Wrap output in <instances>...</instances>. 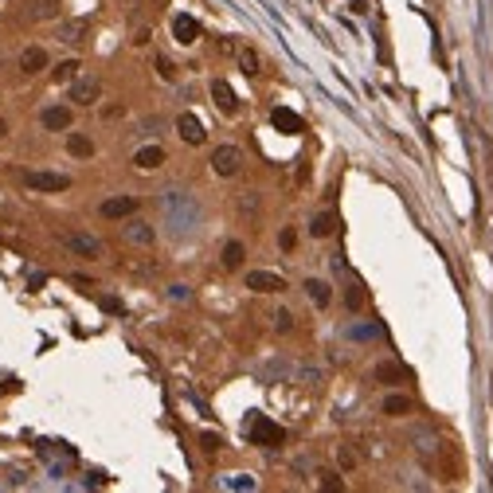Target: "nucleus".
Segmentation results:
<instances>
[{
  "label": "nucleus",
  "mask_w": 493,
  "mask_h": 493,
  "mask_svg": "<svg viewBox=\"0 0 493 493\" xmlns=\"http://www.w3.org/2000/svg\"><path fill=\"white\" fill-rule=\"evenodd\" d=\"M212 98H216V106L223 110V114H235V110H239V98H235V90L227 87L223 79H216V82H212Z\"/></svg>",
  "instance_id": "nucleus-12"
},
{
  "label": "nucleus",
  "mask_w": 493,
  "mask_h": 493,
  "mask_svg": "<svg viewBox=\"0 0 493 493\" xmlns=\"http://www.w3.org/2000/svg\"><path fill=\"white\" fill-rule=\"evenodd\" d=\"M98 212L106 219H126V216H133V212H138V196H110V200H102Z\"/></svg>",
  "instance_id": "nucleus-7"
},
{
  "label": "nucleus",
  "mask_w": 493,
  "mask_h": 493,
  "mask_svg": "<svg viewBox=\"0 0 493 493\" xmlns=\"http://www.w3.org/2000/svg\"><path fill=\"white\" fill-rule=\"evenodd\" d=\"M239 67H243V75H251V79H255L258 71H263V67H258L255 47H243V51H239Z\"/></svg>",
  "instance_id": "nucleus-21"
},
{
  "label": "nucleus",
  "mask_w": 493,
  "mask_h": 493,
  "mask_svg": "<svg viewBox=\"0 0 493 493\" xmlns=\"http://www.w3.org/2000/svg\"><path fill=\"white\" fill-rule=\"evenodd\" d=\"M270 122H274V129H282V133H302V129H306V122L286 106H278L274 114H270Z\"/></svg>",
  "instance_id": "nucleus-11"
},
{
  "label": "nucleus",
  "mask_w": 493,
  "mask_h": 493,
  "mask_svg": "<svg viewBox=\"0 0 493 493\" xmlns=\"http://www.w3.org/2000/svg\"><path fill=\"white\" fill-rule=\"evenodd\" d=\"M67 153H71V157H90V153H94V141H90L87 133H71V138H67Z\"/></svg>",
  "instance_id": "nucleus-17"
},
{
  "label": "nucleus",
  "mask_w": 493,
  "mask_h": 493,
  "mask_svg": "<svg viewBox=\"0 0 493 493\" xmlns=\"http://www.w3.org/2000/svg\"><path fill=\"white\" fill-rule=\"evenodd\" d=\"M212 168H216L219 177H235L239 168H243V153H239L235 145H219L216 153H212Z\"/></svg>",
  "instance_id": "nucleus-4"
},
{
  "label": "nucleus",
  "mask_w": 493,
  "mask_h": 493,
  "mask_svg": "<svg viewBox=\"0 0 493 493\" xmlns=\"http://www.w3.org/2000/svg\"><path fill=\"white\" fill-rule=\"evenodd\" d=\"M306 294H309V302H314V306H321V309L333 302V290H329L321 278H306Z\"/></svg>",
  "instance_id": "nucleus-15"
},
{
  "label": "nucleus",
  "mask_w": 493,
  "mask_h": 493,
  "mask_svg": "<svg viewBox=\"0 0 493 493\" xmlns=\"http://www.w3.org/2000/svg\"><path fill=\"white\" fill-rule=\"evenodd\" d=\"M246 439L255 446H282V439H286V431L278 423H270V419H263V415H255L251 423H246Z\"/></svg>",
  "instance_id": "nucleus-1"
},
{
  "label": "nucleus",
  "mask_w": 493,
  "mask_h": 493,
  "mask_svg": "<svg viewBox=\"0 0 493 493\" xmlns=\"http://www.w3.org/2000/svg\"><path fill=\"white\" fill-rule=\"evenodd\" d=\"M157 71H161V79H177V67H172V63H168L165 55L157 59Z\"/></svg>",
  "instance_id": "nucleus-27"
},
{
  "label": "nucleus",
  "mask_w": 493,
  "mask_h": 493,
  "mask_svg": "<svg viewBox=\"0 0 493 493\" xmlns=\"http://www.w3.org/2000/svg\"><path fill=\"white\" fill-rule=\"evenodd\" d=\"M102 94V82L94 79V75H82V79H75V87H71V102H79V106H94Z\"/></svg>",
  "instance_id": "nucleus-6"
},
{
  "label": "nucleus",
  "mask_w": 493,
  "mask_h": 493,
  "mask_svg": "<svg viewBox=\"0 0 493 493\" xmlns=\"http://www.w3.org/2000/svg\"><path fill=\"white\" fill-rule=\"evenodd\" d=\"M333 227H337V219L329 216V212H321V216H314V223H309V235L325 239V235H333Z\"/></svg>",
  "instance_id": "nucleus-20"
},
{
  "label": "nucleus",
  "mask_w": 493,
  "mask_h": 493,
  "mask_svg": "<svg viewBox=\"0 0 493 493\" xmlns=\"http://www.w3.org/2000/svg\"><path fill=\"white\" fill-rule=\"evenodd\" d=\"M274 325H278V333H290V329H294V317H290L286 309H278V314H274Z\"/></svg>",
  "instance_id": "nucleus-25"
},
{
  "label": "nucleus",
  "mask_w": 493,
  "mask_h": 493,
  "mask_svg": "<svg viewBox=\"0 0 493 493\" xmlns=\"http://www.w3.org/2000/svg\"><path fill=\"white\" fill-rule=\"evenodd\" d=\"M82 36H87V24H82V20H67V24H59V40H63V43H79Z\"/></svg>",
  "instance_id": "nucleus-19"
},
{
  "label": "nucleus",
  "mask_w": 493,
  "mask_h": 493,
  "mask_svg": "<svg viewBox=\"0 0 493 493\" xmlns=\"http://www.w3.org/2000/svg\"><path fill=\"white\" fill-rule=\"evenodd\" d=\"M63 243L75 251V255H82V258H102V239H94V235H87V231H71V235H63Z\"/></svg>",
  "instance_id": "nucleus-5"
},
{
  "label": "nucleus",
  "mask_w": 493,
  "mask_h": 493,
  "mask_svg": "<svg viewBox=\"0 0 493 493\" xmlns=\"http://www.w3.org/2000/svg\"><path fill=\"white\" fill-rule=\"evenodd\" d=\"M246 290H255V294H282V290H286V278L274 274V270H251V274H246Z\"/></svg>",
  "instance_id": "nucleus-3"
},
{
  "label": "nucleus",
  "mask_w": 493,
  "mask_h": 493,
  "mask_svg": "<svg viewBox=\"0 0 493 493\" xmlns=\"http://www.w3.org/2000/svg\"><path fill=\"white\" fill-rule=\"evenodd\" d=\"M177 129H180V138L188 141V145H204V122L196 118V114H180L177 118Z\"/></svg>",
  "instance_id": "nucleus-8"
},
{
  "label": "nucleus",
  "mask_w": 493,
  "mask_h": 493,
  "mask_svg": "<svg viewBox=\"0 0 493 493\" xmlns=\"http://www.w3.org/2000/svg\"><path fill=\"white\" fill-rule=\"evenodd\" d=\"M360 302H365V294H360V286H353V294H348V306L360 309Z\"/></svg>",
  "instance_id": "nucleus-31"
},
{
  "label": "nucleus",
  "mask_w": 493,
  "mask_h": 493,
  "mask_svg": "<svg viewBox=\"0 0 493 493\" xmlns=\"http://www.w3.org/2000/svg\"><path fill=\"white\" fill-rule=\"evenodd\" d=\"M40 122H43V129H71V122H75V114H71V106H47L40 114Z\"/></svg>",
  "instance_id": "nucleus-9"
},
{
  "label": "nucleus",
  "mask_w": 493,
  "mask_h": 493,
  "mask_svg": "<svg viewBox=\"0 0 493 493\" xmlns=\"http://www.w3.org/2000/svg\"><path fill=\"white\" fill-rule=\"evenodd\" d=\"M172 36H177V43H196L200 40V24L180 12L177 20H172Z\"/></svg>",
  "instance_id": "nucleus-13"
},
{
  "label": "nucleus",
  "mask_w": 493,
  "mask_h": 493,
  "mask_svg": "<svg viewBox=\"0 0 493 493\" xmlns=\"http://www.w3.org/2000/svg\"><path fill=\"white\" fill-rule=\"evenodd\" d=\"M20 71L24 75H40V71H47V51L43 47H24L20 51Z\"/></svg>",
  "instance_id": "nucleus-10"
},
{
  "label": "nucleus",
  "mask_w": 493,
  "mask_h": 493,
  "mask_svg": "<svg viewBox=\"0 0 493 493\" xmlns=\"http://www.w3.org/2000/svg\"><path fill=\"white\" fill-rule=\"evenodd\" d=\"M204 450H207V454L219 450V439H216V434H204Z\"/></svg>",
  "instance_id": "nucleus-30"
},
{
  "label": "nucleus",
  "mask_w": 493,
  "mask_h": 493,
  "mask_svg": "<svg viewBox=\"0 0 493 493\" xmlns=\"http://www.w3.org/2000/svg\"><path fill=\"white\" fill-rule=\"evenodd\" d=\"M278 243H282V251H294V243H297L294 227H286V231H282V235H278Z\"/></svg>",
  "instance_id": "nucleus-28"
},
{
  "label": "nucleus",
  "mask_w": 493,
  "mask_h": 493,
  "mask_svg": "<svg viewBox=\"0 0 493 493\" xmlns=\"http://www.w3.org/2000/svg\"><path fill=\"white\" fill-rule=\"evenodd\" d=\"M47 16H55V8H51L47 0H40V4L31 8V20H47Z\"/></svg>",
  "instance_id": "nucleus-26"
},
{
  "label": "nucleus",
  "mask_w": 493,
  "mask_h": 493,
  "mask_svg": "<svg viewBox=\"0 0 493 493\" xmlns=\"http://www.w3.org/2000/svg\"><path fill=\"white\" fill-rule=\"evenodd\" d=\"M404 368H399V365H380V368H376V380H384V384H392V380H404Z\"/></svg>",
  "instance_id": "nucleus-23"
},
{
  "label": "nucleus",
  "mask_w": 493,
  "mask_h": 493,
  "mask_svg": "<svg viewBox=\"0 0 493 493\" xmlns=\"http://www.w3.org/2000/svg\"><path fill=\"white\" fill-rule=\"evenodd\" d=\"M243 258H246L243 243H239V239H231V243L223 246V267L227 270H239V267H243Z\"/></svg>",
  "instance_id": "nucleus-18"
},
{
  "label": "nucleus",
  "mask_w": 493,
  "mask_h": 493,
  "mask_svg": "<svg viewBox=\"0 0 493 493\" xmlns=\"http://www.w3.org/2000/svg\"><path fill=\"white\" fill-rule=\"evenodd\" d=\"M126 239H129V243L149 246V243H153V227H149V223H141V219H133V223H126Z\"/></svg>",
  "instance_id": "nucleus-16"
},
{
  "label": "nucleus",
  "mask_w": 493,
  "mask_h": 493,
  "mask_svg": "<svg viewBox=\"0 0 493 493\" xmlns=\"http://www.w3.org/2000/svg\"><path fill=\"white\" fill-rule=\"evenodd\" d=\"M321 485H325V490H341V478H337V473H321Z\"/></svg>",
  "instance_id": "nucleus-29"
},
{
  "label": "nucleus",
  "mask_w": 493,
  "mask_h": 493,
  "mask_svg": "<svg viewBox=\"0 0 493 493\" xmlns=\"http://www.w3.org/2000/svg\"><path fill=\"white\" fill-rule=\"evenodd\" d=\"M133 165L145 168V172H149V168H161V165H165V149H161V145H141L138 153H133Z\"/></svg>",
  "instance_id": "nucleus-14"
},
{
  "label": "nucleus",
  "mask_w": 493,
  "mask_h": 493,
  "mask_svg": "<svg viewBox=\"0 0 493 493\" xmlns=\"http://www.w3.org/2000/svg\"><path fill=\"white\" fill-rule=\"evenodd\" d=\"M411 411V399L407 395H388L384 399V415H407Z\"/></svg>",
  "instance_id": "nucleus-22"
},
{
  "label": "nucleus",
  "mask_w": 493,
  "mask_h": 493,
  "mask_svg": "<svg viewBox=\"0 0 493 493\" xmlns=\"http://www.w3.org/2000/svg\"><path fill=\"white\" fill-rule=\"evenodd\" d=\"M75 71H79V63L67 59V63H59V67L51 71V75H55V82H71V79H75Z\"/></svg>",
  "instance_id": "nucleus-24"
},
{
  "label": "nucleus",
  "mask_w": 493,
  "mask_h": 493,
  "mask_svg": "<svg viewBox=\"0 0 493 493\" xmlns=\"http://www.w3.org/2000/svg\"><path fill=\"white\" fill-rule=\"evenodd\" d=\"M24 184L31 192H67L71 177H63V172H24Z\"/></svg>",
  "instance_id": "nucleus-2"
}]
</instances>
